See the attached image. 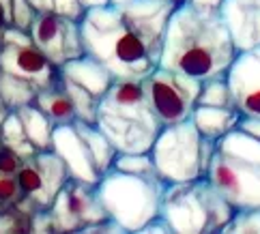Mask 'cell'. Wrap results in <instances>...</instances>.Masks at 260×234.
Here are the masks:
<instances>
[{
  "label": "cell",
  "instance_id": "cell-18",
  "mask_svg": "<svg viewBox=\"0 0 260 234\" xmlns=\"http://www.w3.org/2000/svg\"><path fill=\"white\" fill-rule=\"evenodd\" d=\"M32 104L37 108H41L45 114L52 118L54 125H69V123H73V120H78L76 106H73L69 92L62 88L60 82L56 84V86L41 88L39 92H37Z\"/></svg>",
  "mask_w": 260,
  "mask_h": 234
},
{
  "label": "cell",
  "instance_id": "cell-23",
  "mask_svg": "<svg viewBox=\"0 0 260 234\" xmlns=\"http://www.w3.org/2000/svg\"><path fill=\"white\" fill-rule=\"evenodd\" d=\"M198 106H215V108H235L237 110V101H235V95H232L228 78L219 76V78L204 80L202 88H200V97H198Z\"/></svg>",
  "mask_w": 260,
  "mask_h": 234
},
{
  "label": "cell",
  "instance_id": "cell-28",
  "mask_svg": "<svg viewBox=\"0 0 260 234\" xmlns=\"http://www.w3.org/2000/svg\"><path fill=\"white\" fill-rule=\"evenodd\" d=\"M86 5L82 0H54V11L62 17H69V20L80 22L86 13Z\"/></svg>",
  "mask_w": 260,
  "mask_h": 234
},
{
  "label": "cell",
  "instance_id": "cell-17",
  "mask_svg": "<svg viewBox=\"0 0 260 234\" xmlns=\"http://www.w3.org/2000/svg\"><path fill=\"white\" fill-rule=\"evenodd\" d=\"M15 112L22 120L26 136H28V140L32 142V146L37 148V151H52L54 129H56V125L52 123V118L45 114L41 108H37L35 104L22 106Z\"/></svg>",
  "mask_w": 260,
  "mask_h": 234
},
{
  "label": "cell",
  "instance_id": "cell-31",
  "mask_svg": "<svg viewBox=\"0 0 260 234\" xmlns=\"http://www.w3.org/2000/svg\"><path fill=\"white\" fill-rule=\"evenodd\" d=\"M142 232L144 234H151V232H172V228H170V223L159 215V217H155L153 221H148L146 226L142 228Z\"/></svg>",
  "mask_w": 260,
  "mask_h": 234
},
{
  "label": "cell",
  "instance_id": "cell-37",
  "mask_svg": "<svg viewBox=\"0 0 260 234\" xmlns=\"http://www.w3.org/2000/svg\"><path fill=\"white\" fill-rule=\"evenodd\" d=\"M112 3H123V0H112ZM179 3H181V0H179Z\"/></svg>",
  "mask_w": 260,
  "mask_h": 234
},
{
  "label": "cell",
  "instance_id": "cell-27",
  "mask_svg": "<svg viewBox=\"0 0 260 234\" xmlns=\"http://www.w3.org/2000/svg\"><path fill=\"white\" fill-rule=\"evenodd\" d=\"M35 15L37 11L28 0H13V24L11 26H17L22 30H30Z\"/></svg>",
  "mask_w": 260,
  "mask_h": 234
},
{
  "label": "cell",
  "instance_id": "cell-20",
  "mask_svg": "<svg viewBox=\"0 0 260 234\" xmlns=\"http://www.w3.org/2000/svg\"><path fill=\"white\" fill-rule=\"evenodd\" d=\"M37 92L39 88L35 84L0 69V99L5 101L9 110H20L22 106L32 104Z\"/></svg>",
  "mask_w": 260,
  "mask_h": 234
},
{
  "label": "cell",
  "instance_id": "cell-10",
  "mask_svg": "<svg viewBox=\"0 0 260 234\" xmlns=\"http://www.w3.org/2000/svg\"><path fill=\"white\" fill-rule=\"evenodd\" d=\"M0 69L35 84L37 88H50L60 82V67H56L41 50L32 45H0Z\"/></svg>",
  "mask_w": 260,
  "mask_h": 234
},
{
  "label": "cell",
  "instance_id": "cell-12",
  "mask_svg": "<svg viewBox=\"0 0 260 234\" xmlns=\"http://www.w3.org/2000/svg\"><path fill=\"white\" fill-rule=\"evenodd\" d=\"M237 110L243 116L260 118V45L237 54L226 73Z\"/></svg>",
  "mask_w": 260,
  "mask_h": 234
},
{
  "label": "cell",
  "instance_id": "cell-15",
  "mask_svg": "<svg viewBox=\"0 0 260 234\" xmlns=\"http://www.w3.org/2000/svg\"><path fill=\"white\" fill-rule=\"evenodd\" d=\"M60 73L64 78L80 84V86L86 88L88 92H92L97 99L104 97L108 92V88L112 86V82L116 80L112 73H110L108 67H104L99 60H95L88 54H82L78 58L64 62L60 67Z\"/></svg>",
  "mask_w": 260,
  "mask_h": 234
},
{
  "label": "cell",
  "instance_id": "cell-33",
  "mask_svg": "<svg viewBox=\"0 0 260 234\" xmlns=\"http://www.w3.org/2000/svg\"><path fill=\"white\" fill-rule=\"evenodd\" d=\"M189 5L198 7V9H204V11H219L221 13V5L224 0H187Z\"/></svg>",
  "mask_w": 260,
  "mask_h": 234
},
{
  "label": "cell",
  "instance_id": "cell-13",
  "mask_svg": "<svg viewBox=\"0 0 260 234\" xmlns=\"http://www.w3.org/2000/svg\"><path fill=\"white\" fill-rule=\"evenodd\" d=\"M221 17L239 52L260 45V0H224Z\"/></svg>",
  "mask_w": 260,
  "mask_h": 234
},
{
  "label": "cell",
  "instance_id": "cell-25",
  "mask_svg": "<svg viewBox=\"0 0 260 234\" xmlns=\"http://www.w3.org/2000/svg\"><path fill=\"white\" fill-rule=\"evenodd\" d=\"M226 234H241V232H260V207L256 209H237L228 226Z\"/></svg>",
  "mask_w": 260,
  "mask_h": 234
},
{
  "label": "cell",
  "instance_id": "cell-4",
  "mask_svg": "<svg viewBox=\"0 0 260 234\" xmlns=\"http://www.w3.org/2000/svg\"><path fill=\"white\" fill-rule=\"evenodd\" d=\"M207 176L235 209L260 207V140L232 129L217 140Z\"/></svg>",
  "mask_w": 260,
  "mask_h": 234
},
{
  "label": "cell",
  "instance_id": "cell-34",
  "mask_svg": "<svg viewBox=\"0 0 260 234\" xmlns=\"http://www.w3.org/2000/svg\"><path fill=\"white\" fill-rule=\"evenodd\" d=\"M35 7L37 13H45V11H54V0H28Z\"/></svg>",
  "mask_w": 260,
  "mask_h": 234
},
{
  "label": "cell",
  "instance_id": "cell-22",
  "mask_svg": "<svg viewBox=\"0 0 260 234\" xmlns=\"http://www.w3.org/2000/svg\"><path fill=\"white\" fill-rule=\"evenodd\" d=\"M60 84L62 88L69 92V97L76 106V114H78V120H84V123H95L97 120V110H99V101L92 92H88L86 88H82L80 84H76L73 80L64 78L60 73Z\"/></svg>",
  "mask_w": 260,
  "mask_h": 234
},
{
  "label": "cell",
  "instance_id": "cell-6",
  "mask_svg": "<svg viewBox=\"0 0 260 234\" xmlns=\"http://www.w3.org/2000/svg\"><path fill=\"white\" fill-rule=\"evenodd\" d=\"M235 211L209 176H204L187 183H168L159 215L170 223L172 232L204 234L224 232Z\"/></svg>",
  "mask_w": 260,
  "mask_h": 234
},
{
  "label": "cell",
  "instance_id": "cell-19",
  "mask_svg": "<svg viewBox=\"0 0 260 234\" xmlns=\"http://www.w3.org/2000/svg\"><path fill=\"white\" fill-rule=\"evenodd\" d=\"M73 125L78 127V131L82 133V138L86 140L90 153H92V157H95V163H97V168H99V172L106 174L110 168L114 165V159H116L118 151L112 146V142H110V140L106 138V133H104V131H101L95 123L76 120Z\"/></svg>",
  "mask_w": 260,
  "mask_h": 234
},
{
  "label": "cell",
  "instance_id": "cell-21",
  "mask_svg": "<svg viewBox=\"0 0 260 234\" xmlns=\"http://www.w3.org/2000/svg\"><path fill=\"white\" fill-rule=\"evenodd\" d=\"M0 144L7 146V148H11V151L20 155L24 161H26V159H30L32 155L39 153L32 146L28 136H26L24 125H22V120H20V116H17L15 110L9 112L7 118H5V123H3V127H0Z\"/></svg>",
  "mask_w": 260,
  "mask_h": 234
},
{
  "label": "cell",
  "instance_id": "cell-5",
  "mask_svg": "<svg viewBox=\"0 0 260 234\" xmlns=\"http://www.w3.org/2000/svg\"><path fill=\"white\" fill-rule=\"evenodd\" d=\"M166 187L168 183L159 174H132L110 168L95 189L110 219L127 232H142L148 221L159 217Z\"/></svg>",
  "mask_w": 260,
  "mask_h": 234
},
{
  "label": "cell",
  "instance_id": "cell-32",
  "mask_svg": "<svg viewBox=\"0 0 260 234\" xmlns=\"http://www.w3.org/2000/svg\"><path fill=\"white\" fill-rule=\"evenodd\" d=\"M239 127L243 129V131H247V133H252L254 138H258V140H260V118L243 116V118H241V123H239Z\"/></svg>",
  "mask_w": 260,
  "mask_h": 234
},
{
  "label": "cell",
  "instance_id": "cell-11",
  "mask_svg": "<svg viewBox=\"0 0 260 234\" xmlns=\"http://www.w3.org/2000/svg\"><path fill=\"white\" fill-rule=\"evenodd\" d=\"M73 123H76V120H73ZM73 123L56 125V129H54L52 151L62 159L64 165H67L69 179L95 187L104 174L99 172L95 157H92L86 140L82 138V133Z\"/></svg>",
  "mask_w": 260,
  "mask_h": 234
},
{
  "label": "cell",
  "instance_id": "cell-26",
  "mask_svg": "<svg viewBox=\"0 0 260 234\" xmlns=\"http://www.w3.org/2000/svg\"><path fill=\"white\" fill-rule=\"evenodd\" d=\"M28 230L30 232V217L26 213L11 204L0 211V232H22Z\"/></svg>",
  "mask_w": 260,
  "mask_h": 234
},
{
  "label": "cell",
  "instance_id": "cell-7",
  "mask_svg": "<svg viewBox=\"0 0 260 234\" xmlns=\"http://www.w3.org/2000/svg\"><path fill=\"white\" fill-rule=\"evenodd\" d=\"M217 142L204 138L191 118L166 125L151 148L157 174L166 183H187L209 174Z\"/></svg>",
  "mask_w": 260,
  "mask_h": 234
},
{
  "label": "cell",
  "instance_id": "cell-29",
  "mask_svg": "<svg viewBox=\"0 0 260 234\" xmlns=\"http://www.w3.org/2000/svg\"><path fill=\"white\" fill-rule=\"evenodd\" d=\"M24 163V159L13 153L11 148H7L0 144V172L3 174H9V176H15L17 172H20V168Z\"/></svg>",
  "mask_w": 260,
  "mask_h": 234
},
{
  "label": "cell",
  "instance_id": "cell-16",
  "mask_svg": "<svg viewBox=\"0 0 260 234\" xmlns=\"http://www.w3.org/2000/svg\"><path fill=\"white\" fill-rule=\"evenodd\" d=\"M241 118H243V114L239 110L215 108V106H196V110L191 114V120L200 129V133L204 138L213 140V142H217L226 133H230L232 129H237Z\"/></svg>",
  "mask_w": 260,
  "mask_h": 234
},
{
  "label": "cell",
  "instance_id": "cell-30",
  "mask_svg": "<svg viewBox=\"0 0 260 234\" xmlns=\"http://www.w3.org/2000/svg\"><path fill=\"white\" fill-rule=\"evenodd\" d=\"M30 232H56L50 209H41L32 215L30 217Z\"/></svg>",
  "mask_w": 260,
  "mask_h": 234
},
{
  "label": "cell",
  "instance_id": "cell-35",
  "mask_svg": "<svg viewBox=\"0 0 260 234\" xmlns=\"http://www.w3.org/2000/svg\"><path fill=\"white\" fill-rule=\"evenodd\" d=\"M82 3L90 9V7H99V5H110L112 0H82Z\"/></svg>",
  "mask_w": 260,
  "mask_h": 234
},
{
  "label": "cell",
  "instance_id": "cell-3",
  "mask_svg": "<svg viewBox=\"0 0 260 234\" xmlns=\"http://www.w3.org/2000/svg\"><path fill=\"white\" fill-rule=\"evenodd\" d=\"M95 125L118 153H151L164 125L153 112L142 82L114 80L99 101Z\"/></svg>",
  "mask_w": 260,
  "mask_h": 234
},
{
  "label": "cell",
  "instance_id": "cell-1",
  "mask_svg": "<svg viewBox=\"0 0 260 234\" xmlns=\"http://www.w3.org/2000/svg\"><path fill=\"white\" fill-rule=\"evenodd\" d=\"M179 0H123L86 9L84 52L116 80L142 82L159 67L166 30Z\"/></svg>",
  "mask_w": 260,
  "mask_h": 234
},
{
  "label": "cell",
  "instance_id": "cell-36",
  "mask_svg": "<svg viewBox=\"0 0 260 234\" xmlns=\"http://www.w3.org/2000/svg\"><path fill=\"white\" fill-rule=\"evenodd\" d=\"M3 30H5V28H0V45H3Z\"/></svg>",
  "mask_w": 260,
  "mask_h": 234
},
{
  "label": "cell",
  "instance_id": "cell-14",
  "mask_svg": "<svg viewBox=\"0 0 260 234\" xmlns=\"http://www.w3.org/2000/svg\"><path fill=\"white\" fill-rule=\"evenodd\" d=\"M60 195L64 198V202H67L69 211L76 215V219L80 221V226H82L80 232L86 226H92V223L108 219V213L99 200L97 189L92 185L69 179L67 185L60 189Z\"/></svg>",
  "mask_w": 260,
  "mask_h": 234
},
{
  "label": "cell",
  "instance_id": "cell-2",
  "mask_svg": "<svg viewBox=\"0 0 260 234\" xmlns=\"http://www.w3.org/2000/svg\"><path fill=\"white\" fill-rule=\"evenodd\" d=\"M237 54L219 11H204L181 0L170 15L159 67L204 82L226 76Z\"/></svg>",
  "mask_w": 260,
  "mask_h": 234
},
{
  "label": "cell",
  "instance_id": "cell-24",
  "mask_svg": "<svg viewBox=\"0 0 260 234\" xmlns=\"http://www.w3.org/2000/svg\"><path fill=\"white\" fill-rule=\"evenodd\" d=\"M112 168L132 174H157L151 153H118Z\"/></svg>",
  "mask_w": 260,
  "mask_h": 234
},
{
  "label": "cell",
  "instance_id": "cell-9",
  "mask_svg": "<svg viewBox=\"0 0 260 234\" xmlns=\"http://www.w3.org/2000/svg\"><path fill=\"white\" fill-rule=\"evenodd\" d=\"M28 32L35 48L41 50L56 67H62L64 62L86 54L84 43H82L80 22L62 17L56 11L37 13Z\"/></svg>",
  "mask_w": 260,
  "mask_h": 234
},
{
  "label": "cell",
  "instance_id": "cell-8",
  "mask_svg": "<svg viewBox=\"0 0 260 234\" xmlns=\"http://www.w3.org/2000/svg\"><path fill=\"white\" fill-rule=\"evenodd\" d=\"M142 86L153 112L166 127L191 118L198 106L202 82L179 71L157 67L151 76L142 80Z\"/></svg>",
  "mask_w": 260,
  "mask_h": 234
}]
</instances>
